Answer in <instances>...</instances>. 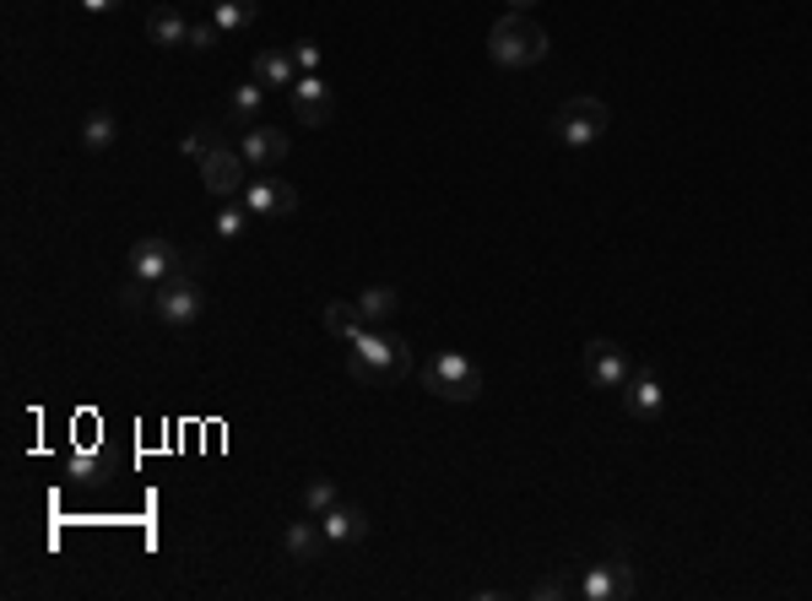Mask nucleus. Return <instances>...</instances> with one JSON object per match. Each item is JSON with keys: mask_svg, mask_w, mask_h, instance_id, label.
I'll use <instances>...</instances> for the list:
<instances>
[{"mask_svg": "<svg viewBox=\"0 0 812 601\" xmlns=\"http://www.w3.org/2000/svg\"><path fill=\"white\" fill-rule=\"evenodd\" d=\"M342 358H347V374L363 385H396L412 374V347L390 331H379V326H363L358 337L342 347Z\"/></svg>", "mask_w": 812, "mask_h": 601, "instance_id": "1", "label": "nucleus"}, {"mask_svg": "<svg viewBox=\"0 0 812 601\" xmlns=\"http://www.w3.org/2000/svg\"><path fill=\"white\" fill-rule=\"evenodd\" d=\"M547 27H541L537 16H526V11H504L493 27H488V60L493 66H504V71H526V66H537L541 55H547Z\"/></svg>", "mask_w": 812, "mask_h": 601, "instance_id": "2", "label": "nucleus"}, {"mask_svg": "<svg viewBox=\"0 0 812 601\" xmlns=\"http://www.w3.org/2000/svg\"><path fill=\"white\" fill-rule=\"evenodd\" d=\"M607 125H613V109L602 98H569L552 114V141L569 147V152H580V147H596L607 136Z\"/></svg>", "mask_w": 812, "mask_h": 601, "instance_id": "3", "label": "nucleus"}, {"mask_svg": "<svg viewBox=\"0 0 812 601\" xmlns=\"http://www.w3.org/2000/svg\"><path fill=\"white\" fill-rule=\"evenodd\" d=\"M423 390H428V396H439V401L466 407V401H477V396H482V368H477L466 352H439V358H428V363H423Z\"/></svg>", "mask_w": 812, "mask_h": 601, "instance_id": "4", "label": "nucleus"}, {"mask_svg": "<svg viewBox=\"0 0 812 601\" xmlns=\"http://www.w3.org/2000/svg\"><path fill=\"white\" fill-rule=\"evenodd\" d=\"M152 315L163 320V326H174V331H190L201 315H206V287H201V276L184 265L174 271L163 287H158V298H152Z\"/></svg>", "mask_w": 812, "mask_h": 601, "instance_id": "5", "label": "nucleus"}, {"mask_svg": "<svg viewBox=\"0 0 812 601\" xmlns=\"http://www.w3.org/2000/svg\"><path fill=\"white\" fill-rule=\"evenodd\" d=\"M125 271L130 276H141V282H152V287H163L174 271H184V256H180V245L174 239H136L130 245V256H125Z\"/></svg>", "mask_w": 812, "mask_h": 601, "instance_id": "6", "label": "nucleus"}, {"mask_svg": "<svg viewBox=\"0 0 812 601\" xmlns=\"http://www.w3.org/2000/svg\"><path fill=\"white\" fill-rule=\"evenodd\" d=\"M580 368H585V379L596 390H624V379L633 374V358L618 342L596 337V342H585V352H580Z\"/></svg>", "mask_w": 812, "mask_h": 601, "instance_id": "7", "label": "nucleus"}, {"mask_svg": "<svg viewBox=\"0 0 812 601\" xmlns=\"http://www.w3.org/2000/svg\"><path fill=\"white\" fill-rule=\"evenodd\" d=\"M195 169H201L206 195H217V201H228V195H244V169H250V163H244V152H239V147H222V141H217V147H211V152H206Z\"/></svg>", "mask_w": 812, "mask_h": 601, "instance_id": "8", "label": "nucleus"}, {"mask_svg": "<svg viewBox=\"0 0 812 601\" xmlns=\"http://www.w3.org/2000/svg\"><path fill=\"white\" fill-rule=\"evenodd\" d=\"M639 591V575H633V564L618 553L613 564H596L585 580H580V597L585 601H629Z\"/></svg>", "mask_w": 812, "mask_h": 601, "instance_id": "9", "label": "nucleus"}, {"mask_svg": "<svg viewBox=\"0 0 812 601\" xmlns=\"http://www.w3.org/2000/svg\"><path fill=\"white\" fill-rule=\"evenodd\" d=\"M239 201L250 206V217H271V223L298 212V190H293L287 179H271V173H266V179H250Z\"/></svg>", "mask_w": 812, "mask_h": 601, "instance_id": "10", "label": "nucleus"}, {"mask_svg": "<svg viewBox=\"0 0 812 601\" xmlns=\"http://www.w3.org/2000/svg\"><path fill=\"white\" fill-rule=\"evenodd\" d=\"M287 98H293V114H298V125H309V131H320V125L336 114V92L320 82V77H298V82L287 87Z\"/></svg>", "mask_w": 812, "mask_h": 601, "instance_id": "11", "label": "nucleus"}, {"mask_svg": "<svg viewBox=\"0 0 812 601\" xmlns=\"http://www.w3.org/2000/svg\"><path fill=\"white\" fill-rule=\"evenodd\" d=\"M239 152H244V163H250V169H276V163H287L293 136H287V131H276V125H250V131L239 136Z\"/></svg>", "mask_w": 812, "mask_h": 601, "instance_id": "12", "label": "nucleus"}, {"mask_svg": "<svg viewBox=\"0 0 812 601\" xmlns=\"http://www.w3.org/2000/svg\"><path fill=\"white\" fill-rule=\"evenodd\" d=\"M624 412H629V418H644V423L666 412V385L655 379V368L639 363L629 379H624Z\"/></svg>", "mask_w": 812, "mask_h": 601, "instance_id": "13", "label": "nucleus"}, {"mask_svg": "<svg viewBox=\"0 0 812 601\" xmlns=\"http://www.w3.org/2000/svg\"><path fill=\"white\" fill-rule=\"evenodd\" d=\"M282 547H287V558H298V564H320V553L331 547V542H325V531H320V515L287 520V531H282Z\"/></svg>", "mask_w": 812, "mask_h": 601, "instance_id": "14", "label": "nucleus"}, {"mask_svg": "<svg viewBox=\"0 0 812 601\" xmlns=\"http://www.w3.org/2000/svg\"><path fill=\"white\" fill-rule=\"evenodd\" d=\"M320 531H325L331 547H353V542L368 536V515H363L358 504H331V510L320 515Z\"/></svg>", "mask_w": 812, "mask_h": 601, "instance_id": "15", "label": "nucleus"}, {"mask_svg": "<svg viewBox=\"0 0 812 601\" xmlns=\"http://www.w3.org/2000/svg\"><path fill=\"white\" fill-rule=\"evenodd\" d=\"M147 38H152L158 49H184V44H190V22H184L180 5H152V11H147Z\"/></svg>", "mask_w": 812, "mask_h": 601, "instance_id": "16", "label": "nucleus"}, {"mask_svg": "<svg viewBox=\"0 0 812 601\" xmlns=\"http://www.w3.org/2000/svg\"><path fill=\"white\" fill-rule=\"evenodd\" d=\"M298 77H304V71H298L293 49H261V55H255V82H266V87H293Z\"/></svg>", "mask_w": 812, "mask_h": 601, "instance_id": "17", "label": "nucleus"}, {"mask_svg": "<svg viewBox=\"0 0 812 601\" xmlns=\"http://www.w3.org/2000/svg\"><path fill=\"white\" fill-rule=\"evenodd\" d=\"M261 109H266V82H244L233 87V98H228V114L250 131V125H261Z\"/></svg>", "mask_w": 812, "mask_h": 601, "instance_id": "18", "label": "nucleus"}, {"mask_svg": "<svg viewBox=\"0 0 812 601\" xmlns=\"http://www.w3.org/2000/svg\"><path fill=\"white\" fill-rule=\"evenodd\" d=\"M114 141H119V120L108 109H92L88 120H82V147L88 152H108Z\"/></svg>", "mask_w": 812, "mask_h": 601, "instance_id": "19", "label": "nucleus"}, {"mask_svg": "<svg viewBox=\"0 0 812 601\" xmlns=\"http://www.w3.org/2000/svg\"><path fill=\"white\" fill-rule=\"evenodd\" d=\"M261 16V0H211V22L222 27V33H239V27H250Z\"/></svg>", "mask_w": 812, "mask_h": 601, "instance_id": "20", "label": "nucleus"}, {"mask_svg": "<svg viewBox=\"0 0 812 601\" xmlns=\"http://www.w3.org/2000/svg\"><path fill=\"white\" fill-rule=\"evenodd\" d=\"M353 304H358L363 326H379V320H390V315H396V304H401V298H396V287H363Z\"/></svg>", "mask_w": 812, "mask_h": 601, "instance_id": "21", "label": "nucleus"}, {"mask_svg": "<svg viewBox=\"0 0 812 601\" xmlns=\"http://www.w3.org/2000/svg\"><path fill=\"white\" fill-rule=\"evenodd\" d=\"M320 320H325V331L336 337V347H347V342H353V337L363 331L358 304H325V315H320Z\"/></svg>", "mask_w": 812, "mask_h": 601, "instance_id": "22", "label": "nucleus"}, {"mask_svg": "<svg viewBox=\"0 0 812 601\" xmlns=\"http://www.w3.org/2000/svg\"><path fill=\"white\" fill-rule=\"evenodd\" d=\"M152 298H158V287L125 271V282H119V309H125V315H141V309H152Z\"/></svg>", "mask_w": 812, "mask_h": 601, "instance_id": "23", "label": "nucleus"}, {"mask_svg": "<svg viewBox=\"0 0 812 601\" xmlns=\"http://www.w3.org/2000/svg\"><path fill=\"white\" fill-rule=\"evenodd\" d=\"M331 504H342V499H336V483H331V477H309V483H304V515H325Z\"/></svg>", "mask_w": 812, "mask_h": 601, "instance_id": "24", "label": "nucleus"}, {"mask_svg": "<svg viewBox=\"0 0 812 601\" xmlns=\"http://www.w3.org/2000/svg\"><path fill=\"white\" fill-rule=\"evenodd\" d=\"M66 472H71L77 483H103V472H108V461H103L98 450H71V461H66Z\"/></svg>", "mask_w": 812, "mask_h": 601, "instance_id": "25", "label": "nucleus"}, {"mask_svg": "<svg viewBox=\"0 0 812 601\" xmlns=\"http://www.w3.org/2000/svg\"><path fill=\"white\" fill-rule=\"evenodd\" d=\"M244 223H250V206H244V201H233V206H222V212H217V223H211V228H217V239H239V234H244Z\"/></svg>", "mask_w": 812, "mask_h": 601, "instance_id": "26", "label": "nucleus"}, {"mask_svg": "<svg viewBox=\"0 0 812 601\" xmlns=\"http://www.w3.org/2000/svg\"><path fill=\"white\" fill-rule=\"evenodd\" d=\"M293 60H298V71H304V77H320V66H325V49H320L314 38H298V44H293Z\"/></svg>", "mask_w": 812, "mask_h": 601, "instance_id": "27", "label": "nucleus"}, {"mask_svg": "<svg viewBox=\"0 0 812 601\" xmlns=\"http://www.w3.org/2000/svg\"><path fill=\"white\" fill-rule=\"evenodd\" d=\"M217 44H222V27H217L211 16H206V22H190V44H184V49H201V55H206V49H217Z\"/></svg>", "mask_w": 812, "mask_h": 601, "instance_id": "28", "label": "nucleus"}, {"mask_svg": "<svg viewBox=\"0 0 812 601\" xmlns=\"http://www.w3.org/2000/svg\"><path fill=\"white\" fill-rule=\"evenodd\" d=\"M211 147H217V131H206V125H201V131H190V136L180 141V152H184V158H195V163H201Z\"/></svg>", "mask_w": 812, "mask_h": 601, "instance_id": "29", "label": "nucleus"}, {"mask_svg": "<svg viewBox=\"0 0 812 601\" xmlns=\"http://www.w3.org/2000/svg\"><path fill=\"white\" fill-rule=\"evenodd\" d=\"M574 591H580V586H569V580H558V575H547V580L531 586V597L537 601H563V597H574Z\"/></svg>", "mask_w": 812, "mask_h": 601, "instance_id": "30", "label": "nucleus"}, {"mask_svg": "<svg viewBox=\"0 0 812 601\" xmlns=\"http://www.w3.org/2000/svg\"><path fill=\"white\" fill-rule=\"evenodd\" d=\"M77 5H82L88 16H108V11H119L125 0H77Z\"/></svg>", "mask_w": 812, "mask_h": 601, "instance_id": "31", "label": "nucleus"}, {"mask_svg": "<svg viewBox=\"0 0 812 601\" xmlns=\"http://www.w3.org/2000/svg\"><path fill=\"white\" fill-rule=\"evenodd\" d=\"M531 5H537V0H510V11H531Z\"/></svg>", "mask_w": 812, "mask_h": 601, "instance_id": "32", "label": "nucleus"}, {"mask_svg": "<svg viewBox=\"0 0 812 601\" xmlns=\"http://www.w3.org/2000/svg\"><path fill=\"white\" fill-rule=\"evenodd\" d=\"M206 5H211V0H206Z\"/></svg>", "mask_w": 812, "mask_h": 601, "instance_id": "33", "label": "nucleus"}]
</instances>
